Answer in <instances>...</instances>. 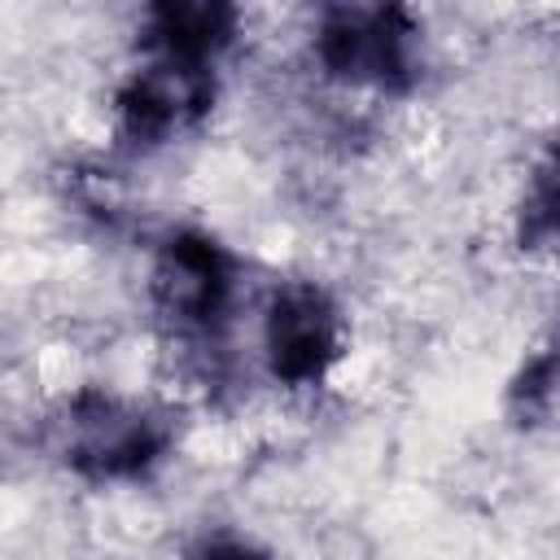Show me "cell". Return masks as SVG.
<instances>
[{
    "label": "cell",
    "mask_w": 560,
    "mask_h": 560,
    "mask_svg": "<svg viewBox=\"0 0 560 560\" xmlns=\"http://www.w3.org/2000/svg\"><path fill=\"white\" fill-rule=\"evenodd\" d=\"M166 420L109 389H79L57 416V451L66 468L92 481H136L166 455Z\"/></svg>",
    "instance_id": "6da1fadb"
},
{
    "label": "cell",
    "mask_w": 560,
    "mask_h": 560,
    "mask_svg": "<svg viewBox=\"0 0 560 560\" xmlns=\"http://www.w3.org/2000/svg\"><path fill=\"white\" fill-rule=\"evenodd\" d=\"M315 61L346 88L407 92L420 79V35L398 4H337L315 26Z\"/></svg>",
    "instance_id": "7a4b0ae2"
},
{
    "label": "cell",
    "mask_w": 560,
    "mask_h": 560,
    "mask_svg": "<svg viewBox=\"0 0 560 560\" xmlns=\"http://www.w3.org/2000/svg\"><path fill=\"white\" fill-rule=\"evenodd\" d=\"M149 284L158 315L188 341V350H206L232 311L236 262L214 236L184 228L162 241Z\"/></svg>",
    "instance_id": "3957f363"
},
{
    "label": "cell",
    "mask_w": 560,
    "mask_h": 560,
    "mask_svg": "<svg viewBox=\"0 0 560 560\" xmlns=\"http://www.w3.org/2000/svg\"><path fill=\"white\" fill-rule=\"evenodd\" d=\"M341 341H346L341 311L319 284L293 280L271 293L262 315V359L280 385L289 389L319 385L328 368L341 359Z\"/></svg>",
    "instance_id": "277c9868"
},
{
    "label": "cell",
    "mask_w": 560,
    "mask_h": 560,
    "mask_svg": "<svg viewBox=\"0 0 560 560\" xmlns=\"http://www.w3.org/2000/svg\"><path fill=\"white\" fill-rule=\"evenodd\" d=\"M210 105H214V70L171 57H149V66L136 70L114 96L118 131L144 149L184 136L210 114Z\"/></svg>",
    "instance_id": "5b68a950"
},
{
    "label": "cell",
    "mask_w": 560,
    "mask_h": 560,
    "mask_svg": "<svg viewBox=\"0 0 560 560\" xmlns=\"http://www.w3.org/2000/svg\"><path fill=\"white\" fill-rule=\"evenodd\" d=\"M144 44L153 57H171V61H188V66H210L219 61V52L236 39V9L219 4V0H171V4H153L144 18Z\"/></svg>",
    "instance_id": "8992f818"
},
{
    "label": "cell",
    "mask_w": 560,
    "mask_h": 560,
    "mask_svg": "<svg viewBox=\"0 0 560 560\" xmlns=\"http://www.w3.org/2000/svg\"><path fill=\"white\" fill-rule=\"evenodd\" d=\"M508 411L516 424H547L560 416V337L521 363L508 385Z\"/></svg>",
    "instance_id": "52a82bcc"
},
{
    "label": "cell",
    "mask_w": 560,
    "mask_h": 560,
    "mask_svg": "<svg viewBox=\"0 0 560 560\" xmlns=\"http://www.w3.org/2000/svg\"><path fill=\"white\" fill-rule=\"evenodd\" d=\"M521 241L529 249L560 254V144L547 153V162L529 179V192L521 206Z\"/></svg>",
    "instance_id": "ba28073f"
},
{
    "label": "cell",
    "mask_w": 560,
    "mask_h": 560,
    "mask_svg": "<svg viewBox=\"0 0 560 560\" xmlns=\"http://www.w3.org/2000/svg\"><path fill=\"white\" fill-rule=\"evenodd\" d=\"M192 560H271V556L258 551V547L245 542V538H210Z\"/></svg>",
    "instance_id": "9c48e42d"
}]
</instances>
